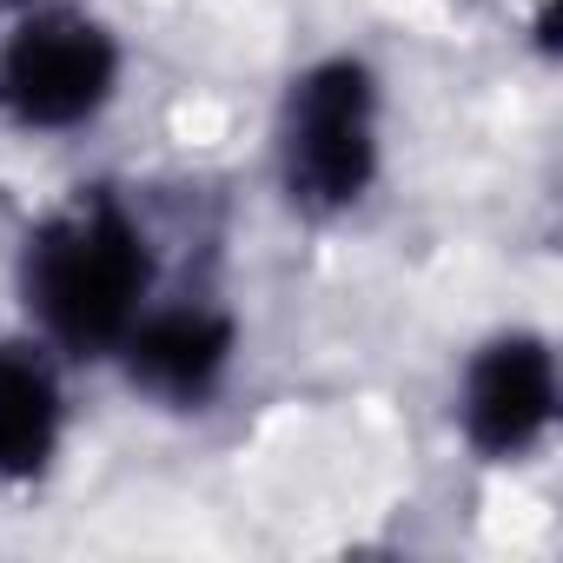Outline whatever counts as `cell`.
I'll use <instances>...</instances> for the list:
<instances>
[{
	"instance_id": "3957f363",
	"label": "cell",
	"mask_w": 563,
	"mask_h": 563,
	"mask_svg": "<svg viewBox=\"0 0 563 563\" xmlns=\"http://www.w3.org/2000/svg\"><path fill=\"white\" fill-rule=\"evenodd\" d=\"M126 93V41L87 0H41L0 27V133L80 140Z\"/></svg>"
},
{
	"instance_id": "8992f818",
	"label": "cell",
	"mask_w": 563,
	"mask_h": 563,
	"mask_svg": "<svg viewBox=\"0 0 563 563\" xmlns=\"http://www.w3.org/2000/svg\"><path fill=\"white\" fill-rule=\"evenodd\" d=\"M74 444V365L21 332H0V490H41Z\"/></svg>"
},
{
	"instance_id": "277c9868",
	"label": "cell",
	"mask_w": 563,
	"mask_h": 563,
	"mask_svg": "<svg viewBox=\"0 0 563 563\" xmlns=\"http://www.w3.org/2000/svg\"><path fill=\"white\" fill-rule=\"evenodd\" d=\"M107 365L146 411L206 418L245 365V325L219 292H159Z\"/></svg>"
},
{
	"instance_id": "5b68a950",
	"label": "cell",
	"mask_w": 563,
	"mask_h": 563,
	"mask_svg": "<svg viewBox=\"0 0 563 563\" xmlns=\"http://www.w3.org/2000/svg\"><path fill=\"white\" fill-rule=\"evenodd\" d=\"M563 411V378H556V345L537 325H497L484 332L451 385V431L477 464H530L556 438Z\"/></svg>"
},
{
	"instance_id": "7a4b0ae2",
	"label": "cell",
	"mask_w": 563,
	"mask_h": 563,
	"mask_svg": "<svg viewBox=\"0 0 563 563\" xmlns=\"http://www.w3.org/2000/svg\"><path fill=\"white\" fill-rule=\"evenodd\" d=\"M391 159V93L385 74L352 54H312L292 67L272 107V186L299 219L339 225L372 206Z\"/></svg>"
},
{
	"instance_id": "6da1fadb",
	"label": "cell",
	"mask_w": 563,
	"mask_h": 563,
	"mask_svg": "<svg viewBox=\"0 0 563 563\" xmlns=\"http://www.w3.org/2000/svg\"><path fill=\"white\" fill-rule=\"evenodd\" d=\"M166 292L153 219L120 186H74L41 206L14 245L21 325L67 365H107Z\"/></svg>"
}]
</instances>
